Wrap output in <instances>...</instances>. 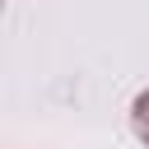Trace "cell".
<instances>
[{
	"label": "cell",
	"mask_w": 149,
	"mask_h": 149,
	"mask_svg": "<svg viewBox=\"0 0 149 149\" xmlns=\"http://www.w3.org/2000/svg\"><path fill=\"white\" fill-rule=\"evenodd\" d=\"M130 130L140 144H149V88L135 93V102H130Z\"/></svg>",
	"instance_id": "cell-1"
}]
</instances>
